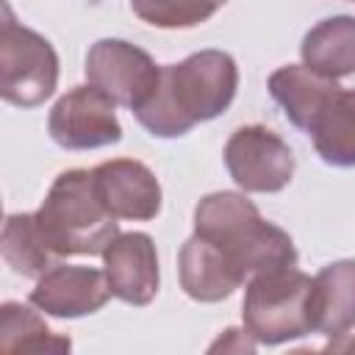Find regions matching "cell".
<instances>
[{"label":"cell","instance_id":"20","mask_svg":"<svg viewBox=\"0 0 355 355\" xmlns=\"http://www.w3.org/2000/svg\"><path fill=\"white\" fill-rule=\"evenodd\" d=\"M255 347H258V341H255L247 330L230 327V330H225L222 338H216V341L211 344V352H216V349H222V352H252Z\"/></svg>","mask_w":355,"mask_h":355},{"label":"cell","instance_id":"22","mask_svg":"<svg viewBox=\"0 0 355 355\" xmlns=\"http://www.w3.org/2000/svg\"><path fill=\"white\" fill-rule=\"evenodd\" d=\"M352 3H355V0H352Z\"/></svg>","mask_w":355,"mask_h":355},{"label":"cell","instance_id":"16","mask_svg":"<svg viewBox=\"0 0 355 355\" xmlns=\"http://www.w3.org/2000/svg\"><path fill=\"white\" fill-rule=\"evenodd\" d=\"M330 166H355V89H341L305 130Z\"/></svg>","mask_w":355,"mask_h":355},{"label":"cell","instance_id":"11","mask_svg":"<svg viewBox=\"0 0 355 355\" xmlns=\"http://www.w3.org/2000/svg\"><path fill=\"white\" fill-rule=\"evenodd\" d=\"M100 200L116 219L147 222L161 214V183L153 169L136 158L103 161L92 169Z\"/></svg>","mask_w":355,"mask_h":355},{"label":"cell","instance_id":"2","mask_svg":"<svg viewBox=\"0 0 355 355\" xmlns=\"http://www.w3.org/2000/svg\"><path fill=\"white\" fill-rule=\"evenodd\" d=\"M194 233L216 244L244 280L258 272L297 266L300 261L291 236L266 222L255 202L241 191L205 194L194 208Z\"/></svg>","mask_w":355,"mask_h":355},{"label":"cell","instance_id":"1","mask_svg":"<svg viewBox=\"0 0 355 355\" xmlns=\"http://www.w3.org/2000/svg\"><path fill=\"white\" fill-rule=\"evenodd\" d=\"M239 89V67L225 50H200L180 64H164L153 97L133 111L158 139L186 136L194 125L225 114Z\"/></svg>","mask_w":355,"mask_h":355},{"label":"cell","instance_id":"10","mask_svg":"<svg viewBox=\"0 0 355 355\" xmlns=\"http://www.w3.org/2000/svg\"><path fill=\"white\" fill-rule=\"evenodd\" d=\"M103 272L111 297L128 305H150L158 294V252L150 233H119L103 250Z\"/></svg>","mask_w":355,"mask_h":355},{"label":"cell","instance_id":"14","mask_svg":"<svg viewBox=\"0 0 355 355\" xmlns=\"http://www.w3.org/2000/svg\"><path fill=\"white\" fill-rule=\"evenodd\" d=\"M311 319L313 330L333 341L355 327V258L333 261L313 277Z\"/></svg>","mask_w":355,"mask_h":355},{"label":"cell","instance_id":"21","mask_svg":"<svg viewBox=\"0 0 355 355\" xmlns=\"http://www.w3.org/2000/svg\"><path fill=\"white\" fill-rule=\"evenodd\" d=\"M347 347H355V341H330L327 349H347Z\"/></svg>","mask_w":355,"mask_h":355},{"label":"cell","instance_id":"7","mask_svg":"<svg viewBox=\"0 0 355 355\" xmlns=\"http://www.w3.org/2000/svg\"><path fill=\"white\" fill-rule=\"evenodd\" d=\"M225 166L241 191L275 194L283 191L294 178L291 147L263 125H241L225 144Z\"/></svg>","mask_w":355,"mask_h":355},{"label":"cell","instance_id":"17","mask_svg":"<svg viewBox=\"0 0 355 355\" xmlns=\"http://www.w3.org/2000/svg\"><path fill=\"white\" fill-rule=\"evenodd\" d=\"M3 261L11 266V272L22 277H42L50 266H55L58 255L47 247L36 214H8L3 225L0 239Z\"/></svg>","mask_w":355,"mask_h":355},{"label":"cell","instance_id":"13","mask_svg":"<svg viewBox=\"0 0 355 355\" xmlns=\"http://www.w3.org/2000/svg\"><path fill=\"white\" fill-rule=\"evenodd\" d=\"M341 92L336 78H327L305 64H286L269 75V94L283 108L286 119L308 130L311 122L324 111V105Z\"/></svg>","mask_w":355,"mask_h":355},{"label":"cell","instance_id":"6","mask_svg":"<svg viewBox=\"0 0 355 355\" xmlns=\"http://www.w3.org/2000/svg\"><path fill=\"white\" fill-rule=\"evenodd\" d=\"M86 80L130 114L155 92L161 67L153 55L125 39H97L86 53Z\"/></svg>","mask_w":355,"mask_h":355},{"label":"cell","instance_id":"8","mask_svg":"<svg viewBox=\"0 0 355 355\" xmlns=\"http://www.w3.org/2000/svg\"><path fill=\"white\" fill-rule=\"evenodd\" d=\"M50 139L64 150H97L122 139L116 103L97 86H75L55 100L47 116Z\"/></svg>","mask_w":355,"mask_h":355},{"label":"cell","instance_id":"4","mask_svg":"<svg viewBox=\"0 0 355 355\" xmlns=\"http://www.w3.org/2000/svg\"><path fill=\"white\" fill-rule=\"evenodd\" d=\"M313 277L297 266L258 272L247 280L241 319L244 330L266 347H277L313 333L311 319Z\"/></svg>","mask_w":355,"mask_h":355},{"label":"cell","instance_id":"5","mask_svg":"<svg viewBox=\"0 0 355 355\" xmlns=\"http://www.w3.org/2000/svg\"><path fill=\"white\" fill-rule=\"evenodd\" d=\"M58 86V55L53 44L19 25L3 3L0 25V94L6 103L19 108H36L53 97Z\"/></svg>","mask_w":355,"mask_h":355},{"label":"cell","instance_id":"19","mask_svg":"<svg viewBox=\"0 0 355 355\" xmlns=\"http://www.w3.org/2000/svg\"><path fill=\"white\" fill-rule=\"evenodd\" d=\"M227 0H130L133 14L153 28H194L211 19Z\"/></svg>","mask_w":355,"mask_h":355},{"label":"cell","instance_id":"9","mask_svg":"<svg viewBox=\"0 0 355 355\" xmlns=\"http://www.w3.org/2000/svg\"><path fill=\"white\" fill-rule=\"evenodd\" d=\"M111 297L108 277L103 269L55 263L31 288V305L47 316L78 319L97 313Z\"/></svg>","mask_w":355,"mask_h":355},{"label":"cell","instance_id":"18","mask_svg":"<svg viewBox=\"0 0 355 355\" xmlns=\"http://www.w3.org/2000/svg\"><path fill=\"white\" fill-rule=\"evenodd\" d=\"M36 311L22 302L0 305V349L3 352H69L72 347L69 338L55 336Z\"/></svg>","mask_w":355,"mask_h":355},{"label":"cell","instance_id":"3","mask_svg":"<svg viewBox=\"0 0 355 355\" xmlns=\"http://www.w3.org/2000/svg\"><path fill=\"white\" fill-rule=\"evenodd\" d=\"M47 247L58 255H103L119 236L116 216L100 200L92 169L61 172L36 211Z\"/></svg>","mask_w":355,"mask_h":355},{"label":"cell","instance_id":"15","mask_svg":"<svg viewBox=\"0 0 355 355\" xmlns=\"http://www.w3.org/2000/svg\"><path fill=\"white\" fill-rule=\"evenodd\" d=\"M302 64L327 75L347 78L355 72V17L338 14L316 22L300 44Z\"/></svg>","mask_w":355,"mask_h":355},{"label":"cell","instance_id":"12","mask_svg":"<svg viewBox=\"0 0 355 355\" xmlns=\"http://www.w3.org/2000/svg\"><path fill=\"white\" fill-rule=\"evenodd\" d=\"M180 288L194 302H222L241 283L244 275L230 263V258L202 236H189L178 252Z\"/></svg>","mask_w":355,"mask_h":355}]
</instances>
